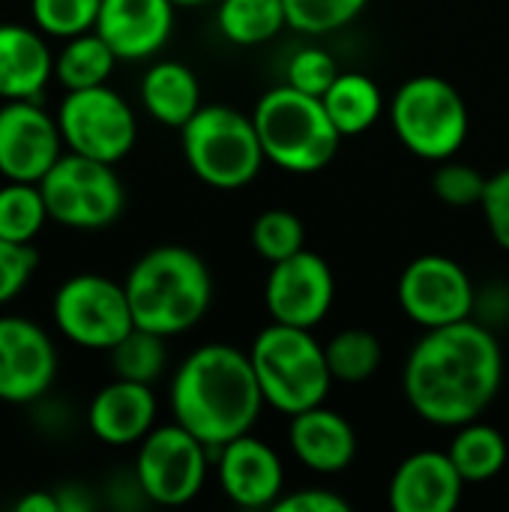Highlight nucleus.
<instances>
[{"label":"nucleus","mask_w":509,"mask_h":512,"mask_svg":"<svg viewBox=\"0 0 509 512\" xmlns=\"http://www.w3.org/2000/svg\"><path fill=\"white\" fill-rule=\"evenodd\" d=\"M333 300H336L333 270L321 255L309 249H300L285 261H276L273 270L267 273L264 306L276 324L315 330L333 309Z\"/></svg>","instance_id":"nucleus-14"},{"label":"nucleus","mask_w":509,"mask_h":512,"mask_svg":"<svg viewBox=\"0 0 509 512\" xmlns=\"http://www.w3.org/2000/svg\"><path fill=\"white\" fill-rule=\"evenodd\" d=\"M117 60L120 57L111 51V45L96 30H87L63 39V48L54 54V78L63 90L99 87L108 84Z\"/></svg>","instance_id":"nucleus-24"},{"label":"nucleus","mask_w":509,"mask_h":512,"mask_svg":"<svg viewBox=\"0 0 509 512\" xmlns=\"http://www.w3.org/2000/svg\"><path fill=\"white\" fill-rule=\"evenodd\" d=\"M321 99H324L327 114L333 117L336 129L345 138L363 135L366 129H372L384 111L381 87L363 72H339V78L330 84V90Z\"/></svg>","instance_id":"nucleus-23"},{"label":"nucleus","mask_w":509,"mask_h":512,"mask_svg":"<svg viewBox=\"0 0 509 512\" xmlns=\"http://www.w3.org/2000/svg\"><path fill=\"white\" fill-rule=\"evenodd\" d=\"M504 381V351L480 321L426 330L402 372L408 405L432 426L456 429L480 420Z\"/></svg>","instance_id":"nucleus-1"},{"label":"nucleus","mask_w":509,"mask_h":512,"mask_svg":"<svg viewBox=\"0 0 509 512\" xmlns=\"http://www.w3.org/2000/svg\"><path fill=\"white\" fill-rule=\"evenodd\" d=\"M156 396L150 384L114 378L87 408V426L105 447H135L156 429Z\"/></svg>","instance_id":"nucleus-18"},{"label":"nucleus","mask_w":509,"mask_h":512,"mask_svg":"<svg viewBox=\"0 0 509 512\" xmlns=\"http://www.w3.org/2000/svg\"><path fill=\"white\" fill-rule=\"evenodd\" d=\"M465 480L450 453L420 450L399 462L390 480V507L396 512H453L462 501Z\"/></svg>","instance_id":"nucleus-19"},{"label":"nucleus","mask_w":509,"mask_h":512,"mask_svg":"<svg viewBox=\"0 0 509 512\" xmlns=\"http://www.w3.org/2000/svg\"><path fill=\"white\" fill-rule=\"evenodd\" d=\"M15 510L18 512H60V501H57V492H27L15 501Z\"/></svg>","instance_id":"nucleus-38"},{"label":"nucleus","mask_w":509,"mask_h":512,"mask_svg":"<svg viewBox=\"0 0 509 512\" xmlns=\"http://www.w3.org/2000/svg\"><path fill=\"white\" fill-rule=\"evenodd\" d=\"M102 0H30L33 24L54 39H72L96 27Z\"/></svg>","instance_id":"nucleus-31"},{"label":"nucleus","mask_w":509,"mask_h":512,"mask_svg":"<svg viewBox=\"0 0 509 512\" xmlns=\"http://www.w3.org/2000/svg\"><path fill=\"white\" fill-rule=\"evenodd\" d=\"M135 327L165 339L189 333L210 309L213 279L201 255L186 246H156L126 273Z\"/></svg>","instance_id":"nucleus-3"},{"label":"nucleus","mask_w":509,"mask_h":512,"mask_svg":"<svg viewBox=\"0 0 509 512\" xmlns=\"http://www.w3.org/2000/svg\"><path fill=\"white\" fill-rule=\"evenodd\" d=\"M447 453L465 483H486L504 471L509 447L507 438L495 426L471 420L465 426H456V438L450 441Z\"/></svg>","instance_id":"nucleus-25"},{"label":"nucleus","mask_w":509,"mask_h":512,"mask_svg":"<svg viewBox=\"0 0 509 512\" xmlns=\"http://www.w3.org/2000/svg\"><path fill=\"white\" fill-rule=\"evenodd\" d=\"M219 459V486L231 504L243 510H273L285 495V468L279 453L252 438L249 432L228 441L216 450Z\"/></svg>","instance_id":"nucleus-16"},{"label":"nucleus","mask_w":509,"mask_h":512,"mask_svg":"<svg viewBox=\"0 0 509 512\" xmlns=\"http://www.w3.org/2000/svg\"><path fill=\"white\" fill-rule=\"evenodd\" d=\"M57 378V348L45 327L21 315H0V402L33 405Z\"/></svg>","instance_id":"nucleus-15"},{"label":"nucleus","mask_w":509,"mask_h":512,"mask_svg":"<svg viewBox=\"0 0 509 512\" xmlns=\"http://www.w3.org/2000/svg\"><path fill=\"white\" fill-rule=\"evenodd\" d=\"M57 126L66 150L117 165L138 141V120L132 105L108 84L87 90H66L57 108Z\"/></svg>","instance_id":"nucleus-10"},{"label":"nucleus","mask_w":509,"mask_h":512,"mask_svg":"<svg viewBox=\"0 0 509 512\" xmlns=\"http://www.w3.org/2000/svg\"><path fill=\"white\" fill-rule=\"evenodd\" d=\"M390 123L396 138L420 159L444 162L456 156L468 138V105L462 93L438 75L408 78L393 102Z\"/></svg>","instance_id":"nucleus-7"},{"label":"nucleus","mask_w":509,"mask_h":512,"mask_svg":"<svg viewBox=\"0 0 509 512\" xmlns=\"http://www.w3.org/2000/svg\"><path fill=\"white\" fill-rule=\"evenodd\" d=\"M264 405L249 351L225 342L195 348L171 378L174 423L189 429L213 453L252 432Z\"/></svg>","instance_id":"nucleus-2"},{"label":"nucleus","mask_w":509,"mask_h":512,"mask_svg":"<svg viewBox=\"0 0 509 512\" xmlns=\"http://www.w3.org/2000/svg\"><path fill=\"white\" fill-rule=\"evenodd\" d=\"M57 501H60V512H87L93 507L90 495L81 486H60Z\"/></svg>","instance_id":"nucleus-39"},{"label":"nucleus","mask_w":509,"mask_h":512,"mask_svg":"<svg viewBox=\"0 0 509 512\" xmlns=\"http://www.w3.org/2000/svg\"><path fill=\"white\" fill-rule=\"evenodd\" d=\"M396 297L414 324L435 330L474 318L477 288L459 261L447 255H420L402 270Z\"/></svg>","instance_id":"nucleus-12"},{"label":"nucleus","mask_w":509,"mask_h":512,"mask_svg":"<svg viewBox=\"0 0 509 512\" xmlns=\"http://www.w3.org/2000/svg\"><path fill=\"white\" fill-rule=\"evenodd\" d=\"M66 153L57 114L39 108V99H9L0 105V177L39 183Z\"/></svg>","instance_id":"nucleus-13"},{"label":"nucleus","mask_w":509,"mask_h":512,"mask_svg":"<svg viewBox=\"0 0 509 512\" xmlns=\"http://www.w3.org/2000/svg\"><path fill=\"white\" fill-rule=\"evenodd\" d=\"M54 78V54L33 24H0V99H39Z\"/></svg>","instance_id":"nucleus-21"},{"label":"nucleus","mask_w":509,"mask_h":512,"mask_svg":"<svg viewBox=\"0 0 509 512\" xmlns=\"http://www.w3.org/2000/svg\"><path fill=\"white\" fill-rule=\"evenodd\" d=\"M288 441L300 465L315 474H342L357 456V432L354 426L324 405L300 411L291 417Z\"/></svg>","instance_id":"nucleus-20"},{"label":"nucleus","mask_w":509,"mask_h":512,"mask_svg":"<svg viewBox=\"0 0 509 512\" xmlns=\"http://www.w3.org/2000/svg\"><path fill=\"white\" fill-rule=\"evenodd\" d=\"M174 6H198V3H210V0H171Z\"/></svg>","instance_id":"nucleus-40"},{"label":"nucleus","mask_w":509,"mask_h":512,"mask_svg":"<svg viewBox=\"0 0 509 512\" xmlns=\"http://www.w3.org/2000/svg\"><path fill=\"white\" fill-rule=\"evenodd\" d=\"M141 105L156 123L180 129L201 108L198 75L180 60L153 63L141 78Z\"/></svg>","instance_id":"nucleus-22"},{"label":"nucleus","mask_w":509,"mask_h":512,"mask_svg":"<svg viewBox=\"0 0 509 512\" xmlns=\"http://www.w3.org/2000/svg\"><path fill=\"white\" fill-rule=\"evenodd\" d=\"M336 78H339V63L333 60L330 51L300 48L288 63V81L285 84H291L303 93H312V96H324Z\"/></svg>","instance_id":"nucleus-34"},{"label":"nucleus","mask_w":509,"mask_h":512,"mask_svg":"<svg viewBox=\"0 0 509 512\" xmlns=\"http://www.w3.org/2000/svg\"><path fill=\"white\" fill-rule=\"evenodd\" d=\"M288 27L300 33H330L351 24L369 0H282Z\"/></svg>","instance_id":"nucleus-32"},{"label":"nucleus","mask_w":509,"mask_h":512,"mask_svg":"<svg viewBox=\"0 0 509 512\" xmlns=\"http://www.w3.org/2000/svg\"><path fill=\"white\" fill-rule=\"evenodd\" d=\"M249 360L255 366L264 402L288 417L324 405L336 381L324 345L306 327H288L276 321L267 324L255 336Z\"/></svg>","instance_id":"nucleus-5"},{"label":"nucleus","mask_w":509,"mask_h":512,"mask_svg":"<svg viewBox=\"0 0 509 512\" xmlns=\"http://www.w3.org/2000/svg\"><path fill=\"white\" fill-rule=\"evenodd\" d=\"M51 222L39 183L6 180L0 186V237L12 243H33Z\"/></svg>","instance_id":"nucleus-27"},{"label":"nucleus","mask_w":509,"mask_h":512,"mask_svg":"<svg viewBox=\"0 0 509 512\" xmlns=\"http://www.w3.org/2000/svg\"><path fill=\"white\" fill-rule=\"evenodd\" d=\"M486 174L468 162H456L453 156L438 162L432 189L447 207H480L486 192Z\"/></svg>","instance_id":"nucleus-33"},{"label":"nucleus","mask_w":509,"mask_h":512,"mask_svg":"<svg viewBox=\"0 0 509 512\" xmlns=\"http://www.w3.org/2000/svg\"><path fill=\"white\" fill-rule=\"evenodd\" d=\"M252 120L264 156L294 174H312L330 165L345 138L327 114L324 99L291 84L267 90L258 99Z\"/></svg>","instance_id":"nucleus-4"},{"label":"nucleus","mask_w":509,"mask_h":512,"mask_svg":"<svg viewBox=\"0 0 509 512\" xmlns=\"http://www.w3.org/2000/svg\"><path fill=\"white\" fill-rule=\"evenodd\" d=\"M492 240L509 252V168H501L486 180V192L480 201Z\"/></svg>","instance_id":"nucleus-36"},{"label":"nucleus","mask_w":509,"mask_h":512,"mask_svg":"<svg viewBox=\"0 0 509 512\" xmlns=\"http://www.w3.org/2000/svg\"><path fill=\"white\" fill-rule=\"evenodd\" d=\"M174 9L171 0H102L93 30L120 60H147L168 45Z\"/></svg>","instance_id":"nucleus-17"},{"label":"nucleus","mask_w":509,"mask_h":512,"mask_svg":"<svg viewBox=\"0 0 509 512\" xmlns=\"http://www.w3.org/2000/svg\"><path fill=\"white\" fill-rule=\"evenodd\" d=\"M210 447L180 423L156 426L135 453V480L150 504L183 507L198 498L207 480Z\"/></svg>","instance_id":"nucleus-11"},{"label":"nucleus","mask_w":509,"mask_h":512,"mask_svg":"<svg viewBox=\"0 0 509 512\" xmlns=\"http://www.w3.org/2000/svg\"><path fill=\"white\" fill-rule=\"evenodd\" d=\"M51 222L72 231H99L120 219L126 189L114 165L66 150L39 180Z\"/></svg>","instance_id":"nucleus-8"},{"label":"nucleus","mask_w":509,"mask_h":512,"mask_svg":"<svg viewBox=\"0 0 509 512\" xmlns=\"http://www.w3.org/2000/svg\"><path fill=\"white\" fill-rule=\"evenodd\" d=\"M216 24L234 45H261L288 27V15L282 0H222Z\"/></svg>","instance_id":"nucleus-26"},{"label":"nucleus","mask_w":509,"mask_h":512,"mask_svg":"<svg viewBox=\"0 0 509 512\" xmlns=\"http://www.w3.org/2000/svg\"><path fill=\"white\" fill-rule=\"evenodd\" d=\"M327 363L336 381L342 384H363L369 381L384 360V348L381 339L372 330H360V327H348L342 333H336L327 345Z\"/></svg>","instance_id":"nucleus-28"},{"label":"nucleus","mask_w":509,"mask_h":512,"mask_svg":"<svg viewBox=\"0 0 509 512\" xmlns=\"http://www.w3.org/2000/svg\"><path fill=\"white\" fill-rule=\"evenodd\" d=\"M108 354H111L114 378L138 381V384H153L168 366L165 336L141 330V327H132Z\"/></svg>","instance_id":"nucleus-29"},{"label":"nucleus","mask_w":509,"mask_h":512,"mask_svg":"<svg viewBox=\"0 0 509 512\" xmlns=\"http://www.w3.org/2000/svg\"><path fill=\"white\" fill-rule=\"evenodd\" d=\"M276 512H348L351 504L330 489H297L291 495H282L276 504Z\"/></svg>","instance_id":"nucleus-37"},{"label":"nucleus","mask_w":509,"mask_h":512,"mask_svg":"<svg viewBox=\"0 0 509 512\" xmlns=\"http://www.w3.org/2000/svg\"><path fill=\"white\" fill-rule=\"evenodd\" d=\"M39 267V252L33 243H12L0 237V306L12 303Z\"/></svg>","instance_id":"nucleus-35"},{"label":"nucleus","mask_w":509,"mask_h":512,"mask_svg":"<svg viewBox=\"0 0 509 512\" xmlns=\"http://www.w3.org/2000/svg\"><path fill=\"white\" fill-rule=\"evenodd\" d=\"M180 147L192 174L225 192L249 186L267 159L252 114L219 102L201 105L180 126Z\"/></svg>","instance_id":"nucleus-6"},{"label":"nucleus","mask_w":509,"mask_h":512,"mask_svg":"<svg viewBox=\"0 0 509 512\" xmlns=\"http://www.w3.org/2000/svg\"><path fill=\"white\" fill-rule=\"evenodd\" d=\"M252 246L264 261L276 264L306 249V228L291 210H264L252 222Z\"/></svg>","instance_id":"nucleus-30"},{"label":"nucleus","mask_w":509,"mask_h":512,"mask_svg":"<svg viewBox=\"0 0 509 512\" xmlns=\"http://www.w3.org/2000/svg\"><path fill=\"white\" fill-rule=\"evenodd\" d=\"M51 321L63 339L87 351H111L135 327L126 285L99 273L69 276L54 291Z\"/></svg>","instance_id":"nucleus-9"}]
</instances>
